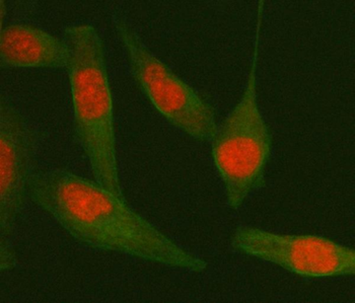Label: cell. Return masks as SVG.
<instances>
[{"mask_svg":"<svg viewBox=\"0 0 355 303\" xmlns=\"http://www.w3.org/2000/svg\"><path fill=\"white\" fill-rule=\"evenodd\" d=\"M39 135L14 103L0 100V236L10 239L28 199Z\"/></svg>","mask_w":355,"mask_h":303,"instance_id":"8992f818","label":"cell"},{"mask_svg":"<svg viewBox=\"0 0 355 303\" xmlns=\"http://www.w3.org/2000/svg\"><path fill=\"white\" fill-rule=\"evenodd\" d=\"M71 50L64 39L31 24L15 23L1 26L0 67L67 69Z\"/></svg>","mask_w":355,"mask_h":303,"instance_id":"52a82bcc","label":"cell"},{"mask_svg":"<svg viewBox=\"0 0 355 303\" xmlns=\"http://www.w3.org/2000/svg\"><path fill=\"white\" fill-rule=\"evenodd\" d=\"M264 1L258 2L251 64L240 100L212 140L211 157L232 210H239L256 191L266 186L274 138L258 100V62Z\"/></svg>","mask_w":355,"mask_h":303,"instance_id":"3957f363","label":"cell"},{"mask_svg":"<svg viewBox=\"0 0 355 303\" xmlns=\"http://www.w3.org/2000/svg\"><path fill=\"white\" fill-rule=\"evenodd\" d=\"M63 39L71 50L67 70L76 140L89 160L96 183L125 199L104 41L96 26L89 24L67 26Z\"/></svg>","mask_w":355,"mask_h":303,"instance_id":"7a4b0ae2","label":"cell"},{"mask_svg":"<svg viewBox=\"0 0 355 303\" xmlns=\"http://www.w3.org/2000/svg\"><path fill=\"white\" fill-rule=\"evenodd\" d=\"M236 252L264 261L302 278H338L355 275V250L319 234H287L253 226L232 232Z\"/></svg>","mask_w":355,"mask_h":303,"instance_id":"5b68a950","label":"cell"},{"mask_svg":"<svg viewBox=\"0 0 355 303\" xmlns=\"http://www.w3.org/2000/svg\"><path fill=\"white\" fill-rule=\"evenodd\" d=\"M28 199L85 247L203 273L205 259L166 236L126 199L65 168L35 171Z\"/></svg>","mask_w":355,"mask_h":303,"instance_id":"6da1fadb","label":"cell"},{"mask_svg":"<svg viewBox=\"0 0 355 303\" xmlns=\"http://www.w3.org/2000/svg\"><path fill=\"white\" fill-rule=\"evenodd\" d=\"M112 21L131 76L157 113L195 141H212L218 129L214 107L146 47L123 15L114 13Z\"/></svg>","mask_w":355,"mask_h":303,"instance_id":"277c9868","label":"cell"},{"mask_svg":"<svg viewBox=\"0 0 355 303\" xmlns=\"http://www.w3.org/2000/svg\"><path fill=\"white\" fill-rule=\"evenodd\" d=\"M17 266V254L10 239L0 241V270L1 272L10 271Z\"/></svg>","mask_w":355,"mask_h":303,"instance_id":"ba28073f","label":"cell"}]
</instances>
